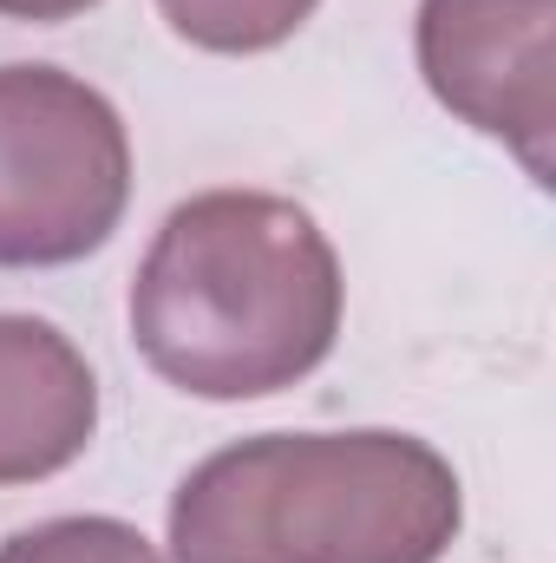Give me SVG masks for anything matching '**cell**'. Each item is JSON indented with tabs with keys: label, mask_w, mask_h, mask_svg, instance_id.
Segmentation results:
<instances>
[{
	"label": "cell",
	"mask_w": 556,
	"mask_h": 563,
	"mask_svg": "<svg viewBox=\"0 0 556 563\" xmlns=\"http://www.w3.org/2000/svg\"><path fill=\"white\" fill-rule=\"evenodd\" d=\"M341 308V256L294 197L203 190L144 250L132 341L157 380L197 400H263L334 354Z\"/></svg>",
	"instance_id": "6da1fadb"
},
{
	"label": "cell",
	"mask_w": 556,
	"mask_h": 563,
	"mask_svg": "<svg viewBox=\"0 0 556 563\" xmlns=\"http://www.w3.org/2000/svg\"><path fill=\"white\" fill-rule=\"evenodd\" d=\"M458 525V472L413 432H263L177 485L170 563H438Z\"/></svg>",
	"instance_id": "7a4b0ae2"
},
{
	"label": "cell",
	"mask_w": 556,
	"mask_h": 563,
	"mask_svg": "<svg viewBox=\"0 0 556 563\" xmlns=\"http://www.w3.org/2000/svg\"><path fill=\"white\" fill-rule=\"evenodd\" d=\"M132 203L119 106L59 66H0V269L92 256Z\"/></svg>",
	"instance_id": "3957f363"
},
{
	"label": "cell",
	"mask_w": 556,
	"mask_h": 563,
	"mask_svg": "<svg viewBox=\"0 0 556 563\" xmlns=\"http://www.w3.org/2000/svg\"><path fill=\"white\" fill-rule=\"evenodd\" d=\"M413 40L425 92L551 184L556 0H419Z\"/></svg>",
	"instance_id": "277c9868"
},
{
	"label": "cell",
	"mask_w": 556,
	"mask_h": 563,
	"mask_svg": "<svg viewBox=\"0 0 556 563\" xmlns=\"http://www.w3.org/2000/svg\"><path fill=\"white\" fill-rule=\"evenodd\" d=\"M99 426L86 354L40 314H0V485L66 472Z\"/></svg>",
	"instance_id": "5b68a950"
},
{
	"label": "cell",
	"mask_w": 556,
	"mask_h": 563,
	"mask_svg": "<svg viewBox=\"0 0 556 563\" xmlns=\"http://www.w3.org/2000/svg\"><path fill=\"white\" fill-rule=\"evenodd\" d=\"M321 0H157V13L170 20L177 40L203 46V53H269L281 40H294L314 20Z\"/></svg>",
	"instance_id": "8992f818"
},
{
	"label": "cell",
	"mask_w": 556,
	"mask_h": 563,
	"mask_svg": "<svg viewBox=\"0 0 556 563\" xmlns=\"http://www.w3.org/2000/svg\"><path fill=\"white\" fill-rule=\"evenodd\" d=\"M0 563H164L125 518H46L0 544Z\"/></svg>",
	"instance_id": "52a82bcc"
},
{
	"label": "cell",
	"mask_w": 556,
	"mask_h": 563,
	"mask_svg": "<svg viewBox=\"0 0 556 563\" xmlns=\"http://www.w3.org/2000/svg\"><path fill=\"white\" fill-rule=\"evenodd\" d=\"M86 7H99V0H0V13H7V20H33V26L73 20V13H86Z\"/></svg>",
	"instance_id": "ba28073f"
}]
</instances>
